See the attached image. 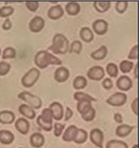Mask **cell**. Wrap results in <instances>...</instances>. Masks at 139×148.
Returning <instances> with one entry per match:
<instances>
[{
    "instance_id": "31",
    "label": "cell",
    "mask_w": 139,
    "mask_h": 148,
    "mask_svg": "<svg viewBox=\"0 0 139 148\" xmlns=\"http://www.w3.org/2000/svg\"><path fill=\"white\" fill-rule=\"evenodd\" d=\"M74 99L77 101H82V100H89L91 102H96L97 99L92 97L91 95L86 94L84 92H81V91H77L74 94Z\"/></svg>"
},
{
    "instance_id": "37",
    "label": "cell",
    "mask_w": 139,
    "mask_h": 148,
    "mask_svg": "<svg viewBox=\"0 0 139 148\" xmlns=\"http://www.w3.org/2000/svg\"><path fill=\"white\" fill-rule=\"evenodd\" d=\"M11 66L5 61L0 62V76H5L8 75L10 71Z\"/></svg>"
},
{
    "instance_id": "18",
    "label": "cell",
    "mask_w": 139,
    "mask_h": 148,
    "mask_svg": "<svg viewBox=\"0 0 139 148\" xmlns=\"http://www.w3.org/2000/svg\"><path fill=\"white\" fill-rule=\"evenodd\" d=\"M18 112L28 119H34L36 116V113L34 109L27 104H21L18 107Z\"/></svg>"
},
{
    "instance_id": "1",
    "label": "cell",
    "mask_w": 139,
    "mask_h": 148,
    "mask_svg": "<svg viewBox=\"0 0 139 148\" xmlns=\"http://www.w3.org/2000/svg\"><path fill=\"white\" fill-rule=\"evenodd\" d=\"M34 63L39 69H44L50 65H61L63 61L50 52L45 50H40L36 54L34 57Z\"/></svg>"
},
{
    "instance_id": "43",
    "label": "cell",
    "mask_w": 139,
    "mask_h": 148,
    "mask_svg": "<svg viewBox=\"0 0 139 148\" xmlns=\"http://www.w3.org/2000/svg\"><path fill=\"white\" fill-rule=\"evenodd\" d=\"M73 114H74V113H73L72 110H71L69 107H67L66 110V114H65L64 120L66 121V122L69 120V119L73 116Z\"/></svg>"
},
{
    "instance_id": "22",
    "label": "cell",
    "mask_w": 139,
    "mask_h": 148,
    "mask_svg": "<svg viewBox=\"0 0 139 148\" xmlns=\"http://www.w3.org/2000/svg\"><path fill=\"white\" fill-rule=\"evenodd\" d=\"M79 37H80L81 40H83L84 42L90 43L94 40V36L91 28L84 27L81 28L80 31H79Z\"/></svg>"
},
{
    "instance_id": "29",
    "label": "cell",
    "mask_w": 139,
    "mask_h": 148,
    "mask_svg": "<svg viewBox=\"0 0 139 148\" xmlns=\"http://www.w3.org/2000/svg\"><path fill=\"white\" fill-rule=\"evenodd\" d=\"M134 68V64L132 61L127 60H124L120 63L119 69L123 74L129 73Z\"/></svg>"
},
{
    "instance_id": "15",
    "label": "cell",
    "mask_w": 139,
    "mask_h": 148,
    "mask_svg": "<svg viewBox=\"0 0 139 148\" xmlns=\"http://www.w3.org/2000/svg\"><path fill=\"white\" fill-rule=\"evenodd\" d=\"M64 15V10L60 5H56L52 6V8L49 9L47 16L50 19L58 20L60 19Z\"/></svg>"
},
{
    "instance_id": "30",
    "label": "cell",
    "mask_w": 139,
    "mask_h": 148,
    "mask_svg": "<svg viewBox=\"0 0 139 148\" xmlns=\"http://www.w3.org/2000/svg\"><path fill=\"white\" fill-rule=\"evenodd\" d=\"M106 148H129V147L124 141L112 139L107 142Z\"/></svg>"
},
{
    "instance_id": "32",
    "label": "cell",
    "mask_w": 139,
    "mask_h": 148,
    "mask_svg": "<svg viewBox=\"0 0 139 148\" xmlns=\"http://www.w3.org/2000/svg\"><path fill=\"white\" fill-rule=\"evenodd\" d=\"M106 72L110 77L116 78L118 75V66L113 63H110L106 66Z\"/></svg>"
},
{
    "instance_id": "14",
    "label": "cell",
    "mask_w": 139,
    "mask_h": 148,
    "mask_svg": "<svg viewBox=\"0 0 139 148\" xmlns=\"http://www.w3.org/2000/svg\"><path fill=\"white\" fill-rule=\"evenodd\" d=\"M29 127H30V125L25 118H18L15 122V127L22 135H26L28 134Z\"/></svg>"
},
{
    "instance_id": "6",
    "label": "cell",
    "mask_w": 139,
    "mask_h": 148,
    "mask_svg": "<svg viewBox=\"0 0 139 148\" xmlns=\"http://www.w3.org/2000/svg\"><path fill=\"white\" fill-rule=\"evenodd\" d=\"M127 99V96L125 93L116 92L107 99L106 103L111 106L120 107L126 103Z\"/></svg>"
},
{
    "instance_id": "25",
    "label": "cell",
    "mask_w": 139,
    "mask_h": 148,
    "mask_svg": "<svg viewBox=\"0 0 139 148\" xmlns=\"http://www.w3.org/2000/svg\"><path fill=\"white\" fill-rule=\"evenodd\" d=\"M108 55V48L106 46H101L97 50L91 53V57L95 60H102L105 58Z\"/></svg>"
},
{
    "instance_id": "41",
    "label": "cell",
    "mask_w": 139,
    "mask_h": 148,
    "mask_svg": "<svg viewBox=\"0 0 139 148\" xmlns=\"http://www.w3.org/2000/svg\"><path fill=\"white\" fill-rule=\"evenodd\" d=\"M127 58L129 60H137L138 59V45H135L128 54Z\"/></svg>"
},
{
    "instance_id": "48",
    "label": "cell",
    "mask_w": 139,
    "mask_h": 148,
    "mask_svg": "<svg viewBox=\"0 0 139 148\" xmlns=\"http://www.w3.org/2000/svg\"><path fill=\"white\" fill-rule=\"evenodd\" d=\"M132 148H138V145H135Z\"/></svg>"
},
{
    "instance_id": "36",
    "label": "cell",
    "mask_w": 139,
    "mask_h": 148,
    "mask_svg": "<svg viewBox=\"0 0 139 148\" xmlns=\"http://www.w3.org/2000/svg\"><path fill=\"white\" fill-rule=\"evenodd\" d=\"M128 8V2L126 1H118L116 2V10L117 13L122 14L127 10Z\"/></svg>"
},
{
    "instance_id": "12",
    "label": "cell",
    "mask_w": 139,
    "mask_h": 148,
    "mask_svg": "<svg viewBox=\"0 0 139 148\" xmlns=\"http://www.w3.org/2000/svg\"><path fill=\"white\" fill-rule=\"evenodd\" d=\"M70 76V72L65 66H60L55 71L54 78L58 83H64L66 81Z\"/></svg>"
},
{
    "instance_id": "47",
    "label": "cell",
    "mask_w": 139,
    "mask_h": 148,
    "mask_svg": "<svg viewBox=\"0 0 139 148\" xmlns=\"http://www.w3.org/2000/svg\"><path fill=\"white\" fill-rule=\"evenodd\" d=\"M134 69V72H133V74H134L135 78L137 79L138 78V73H137V72H138V64H136V65L135 66L134 69Z\"/></svg>"
},
{
    "instance_id": "24",
    "label": "cell",
    "mask_w": 139,
    "mask_h": 148,
    "mask_svg": "<svg viewBox=\"0 0 139 148\" xmlns=\"http://www.w3.org/2000/svg\"><path fill=\"white\" fill-rule=\"evenodd\" d=\"M65 9L68 15L71 16H75L80 12V5L76 2H69L66 5Z\"/></svg>"
},
{
    "instance_id": "9",
    "label": "cell",
    "mask_w": 139,
    "mask_h": 148,
    "mask_svg": "<svg viewBox=\"0 0 139 148\" xmlns=\"http://www.w3.org/2000/svg\"><path fill=\"white\" fill-rule=\"evenodd\" d=\"M45 26V21L42 17L36 16L32 18L29 23V29L32 33H37L40 32Z\"/></svg>"
},
{
    "instance_id": "34",
    "label": "cell",
    "mask_w": 139,
    "mask_h": 148,
    "mask_svg": "<svg viewBox=\"0 0 139 148\" xmlns=\"http://www.w3.org/2000/svg\"><path fill=\"white\" fill-rule=\"evenodd\" d=\"M16 56V51L13 47H7L3 50L2 54V58L3 60L6 59H13L15 58Z\"/></svg>"
},
{
    "instance_id": "45",
    "label": "cell",
    "mask_w": 139,
    "mask_h": 148,
    "mask_svg": "<svg viewBox=\"0 0 139 148\" xmlns=\"http://www.w3.org/2000/svg\"><path fill=\"white\" fill-rule=\"evenodd\" d=\"M131 108L133 112L136 115H138V98H135L134 100L132 102Z\"/></svg>"
},
{
    "instance_id": "11",
    "label": "cell",
    "mask_w": 139,
    "mask_h": 148,
    "mask_svg": "<svg viewBox=\"0 0 139 148\" xmlns=\"http://www.w3.org/2000/svg\"><path fill=\"white\" fill-rule=\"evenodd\" d=\"M133 81L131 78L127 75H122L116 81V87L122 91H128L133 87Z\"/></svg>"
},
{
    "instance_id": "26",
    "label": "cell",
    "mask_w": 139,
    "mask_h": 148,
    "mask_svg": "<svg viewBox=\"0 0 139 148\" xmlns=\"http://www.w3.org/2000/svg\"><path fill=\"white\" fill-rule=\"evenodd\" d=\"M111 6V2L108 1H104V2H94V7L95 10L98 13H103L107 12Z\"/></svg>"
},
{
    "instance_id": "19",
    "label": "cell",
    "mask_w": 139,
    "mask_h": 148,
    "mask_svg": "<svg viewBox=\"0 0 139 148\" xmlns=\"http://www.w3.org/2000/svg\"><path fill=\"white\" fill-rule=\"evenodd\" d=\"M15 139L14 134L8 130H0V143L2 145H8L13 142Z\"/></svg>"
},
{
    "instance_id": "17",
    "label": "cell",
    "mask_w": 139,
    "mask_h": 148,
    "mask_svg": "<svg viewBox=\"0 0 139 148\" xmlns=\"http://www.w3.org/2000/svg\"><path fill=\"white\" fill-rule=\"evenodd\" d=\"M78 129L79 128L75 125L68 126V128L66 129L63 134V136H62L63 141L67 142H74L77 134Z\"/></svg>"
},
{
    "instance_id": "5",
    "label": "cell",
    "mask_w": 139,
    "mask_h": 148,
    "mask_svg": "<svg viewBox=\"0 0 139 148\" xmlns=\"http://www.w3.org/2000/svg\"><path fill=\"white\" fill-rule=\"evenodd\" d=\"M18 97L21 100L26 102L28 106L33 109H39L42 106V100L40 98L28 91H22L19 93Z\"/></svg>"
},
{
    "instance_id": "2",
    "label": "cell",
    "mask_w": 139,
    "mask_h": 148,
    "mask_svg": "<svg viewBox=\"0 0 139 148\" xmlns=\"http://www.w3.org/2000/svg\"><path fill=\"white\" fill-rule=\"evenodd\" d=\"M48 49L56 55H64L68 52L69 41L64 35L57 33L53 37L52 45Z\"/></svg>"
},
{
    "instance_id": "10",
    "label": "cell",
    "mask_w": 139,
    "mask_h": 148,
    "mask_svg": "<svg viewBox=\"0 0 139 148\" xmlns=\"http://www.w3.org/2000/svg\"><path fill=\"white\" fill-rule=\"evenodd\" d=\"M92 28L96 34L102 36L108 30V23L104 19H97L93 23Z\"/></svg>"
},
{
    "instance_id": "20",
    "label": "cell",
    "mask_w": 139,
    "mask_h": 148,
    "mask_svg": "<svg viewBox=\"0 0 139 148\" xmlns=\"http://www.w3.org/2000/svg\"><path fill=\"white\" fill-rule=\"evenodd\" d=\"M15 114L13 111H0V123L4 125H9L12 124L15 121Z\"/></svg>"
},
{
    "instance_id": "46",
    "label": "cell",
    "mask_w": 139,
    "mask_h": 148,
    "mask_svg": "<svg viewBox=\"0 0 139 148\" xmlns=\"http://www.w3.org/2000/svg\"><path fill=\"white\" fill-rule=\"evenodd\" d=\"M114 120L117 122V123L121 124L123 122V118H122V116L119 114V113H116L114 114Z\"/></svg>"
},
{
    "instance_id": "4",
    "label": "cell",
    "mask_w": 139,
    "mask_h": 148,
    "mask_svg": "<svg viewBox=\"0 0 139 148\" xmlns=\"http://www.w3.org/2000/svg\"><path fill=\"white\" fill-rule=\"evenodd\" d=\"M40 71L36 67H32L21 78V84L25 88H31L36 83L40 77Z\"/></svg>"
},
{
    "instance_id": "44",
    "label": "cell",
    "mask_w": 139,
    "mask_h": 148,
    "mask_svg": "<svg viewBox=\"0 0 139 148\" xmlns=\"http://www.w3.org/2000/svg\"><path fill=\"white\" fill-rule=\"evenodd\" d=\"M12 27V22L9 18H6L2 25V29L5 30H9Z\"/></svg>"
},
{
    "instance_id": "23",
    "label": "cell",
    "mask_w": 139,
    "mask_h": 148,
    "mask_svg": "<svg viewBox=\"0 0 139 148\" xmlns=\"http://www.w3.org/2000/svg\"><path fill=\"white\" fill-rule=\"evenodd\" d=\"M93 108L91 102L89 100H82L79 101L77 105V111L81 114V116L87 114L89 111Z\"/></svg>"
},
{
    "instance_id": "7",
    "label": "cell",
    "mask_w": 139,
    "mask_h": 148,
    "mask_svg": "<svg viewBox=\"0 0 139 148\" xmlns=\"http://www.w3.org/2000/svg\"><path fill=\"white\" fill-rule=\"evenodd\" d=\"M105 75V69L101 66H94L88 69L87 77L90 80L94 81H100Z\"/></svg>"
},
{
    "instance_id": "21",
    "label": "cell",
    "mask_w": 139,
    "mask_h": 148,
    "mask_svg": "<svg viewBox=\"0 0 139 148\" xmlns=\"http://www.w3.org/2000/svg\"><path fill=\"white\" fill-rule=\"evenodd\" d=\"M133 129H134L133 126L126 125V124H121L120 125L117 127L116 130V134L117 136L124 138V137L127 136L133 131Z\"/></svg>"
},
{
    "instance_id": "8",
    "label": "cell",
    "mask_w": 139,
    "mask_h": 148,
    "mask_svg": "<svg viewBox=\"0 0 139 148\" xmlns=\"http://www.w3.org/2000/svg\"><path fill=\"white\" fill-rule=\"evenodd\" d=\"M90 140L95 146L99 148H103L104 134L99 128H94L90 132Z\"/></svg>"
},
{
    "instance_id": "38",
    "label": "cell",
    "mask_w": 139,
    "mask_h": 148,
    "mask_svg": "<svg viewBox=\"0 0 139 148\" xmlns=\"http://www.w3.org/2000/svg\"><path fill=\"white\" fill-rule=\"evenodd\" d=\"M65 127H66V125L64 124L55 122V125H54V135L56 137L60 136L63 134Z\"/></svg>"
},
{
    "instance_id": "16",
    "label": "cell",
    "mask_w": 139,
    "mask_h": 148,
    "mask_svg": "<svg viewBox=\"0 0 139 148\" xmlns=\"http://www.w3.org/2000/svg\"><path fill=\"white\" fill-rule=\"evenodd\" d=\"M29 143L32 147L40 148L45 143V138L40 133H34L29 137Z\"/></svg>"
},
{
    "instance_id": "28",
    "label": "cell",
    "mask_w": 139,
    "mask_h": 148,
    "mask_svg": "<svg viewBox=\"0 0 139 148\" xmlns=\"http://www.w3.org/2000/svg\"><path fill=\"white\" fill-rule=\"evenodd\" d=\"M88 138V133L86 130L83 129L79 128L78 129L77 134L76 137H75L74 142L77 145H82L85 143L87 141Z\"/></svg>"
},
{
    "instance_id": "40",
    "label": "cell",
    "mask_w": 139,
    "mask_h": 148,
    "mask_svg": "<svg viewBox=\"0 0 139 148\" xmlns=\"http://www.w3.org/2000/svg\"><path fill=\"white\" fill-rule=\"evenodd\" d=\"M95 116H96V110L93 108L91 111H89L87 114L82 116V118H83V120L86 121V122H91V121L94 120Z\"/></svg>"
},
{
    "instance_id": "50",
    "label": "cell",
    "mask_w": 139,
    "mask_h": 148,
    "mask_svg": "<svg viewBox=\"0 0 139 148\" xmlns=\"http://www.w3.org/2000/svg\"><path fill=\"white\" fill-rule=\"evenodd\" d=\"M19 148H21V147H19Z\"/></svg>"
},
{
    "instance_id": "27",
    "label": "cell",
    "mask_w": 139,
    "mask_h": 148,
    "mask_svg": "<svg viewBox=\"0 0 139 148\" xmlns=\"http://www.w3.org/2000/svg\"><path fill=\"white\" fill-rule=\"evenodd\" d=\"M88 84V81L84 76H77L73 81V87L76 90L83 89L85 87H86Z\"/></svg>"
},
{
    "instance_id": "33",
    "label": "cell",
    "mask_w": 139,
    "mask_h": 148,
    "mask_svg": "<svg viewBox=\"0 0 139 148\" xmlns=\"http://www.w3.org/2000/svg\"><path fill=\"white\" fill-rule=\"evenodd\" d=\"M83 49V44L78 40L76 41H74L71 44V45H69V49H68V52L70 53H75V54H80L81 51Z\"/></svg>"
},
{
    "instance_id": "39",
    "label": "cell",
    "mask_w": 139,
    "mask_h": 148,
    "mask_svg": "<svg viewBox=\"0 0 139 148\" xmlns=\"http://www.w3.org/2000/svg\"><path fill=\"white\" fill-rule=\"evenodd\" d=\"M27 8L31 12H36L39 8V2L37 1H27L25 2Z\"/></svg>"
},
{
    "instance_id": "13",
    "label": "cell",
    "mask_w": 139,
    "mask_h": 148,
    "mask_svg": "<svg viewBox=\"0 0 139 148\" xmlns=\"http://www.w3.org/2000/svg\"><path fill=\"white\" fill-rule=\"evenodd\" d=\"M49 108L50 109L52 114V117L56 121L61 120L63 117V107L58 102H54L49 106Z\"/></svg>"
},
{
    "instance_id": "49",
    "label": "cell",
    "mask_w": 139,
    "mask_h": 148,
    "mask_svg": "<svg viewBox=\"0 0 139 148\" xmlns=\"http://www.w3.org/2000/svg\"><path fill=\"white\" fill-rule=\"evenodd\" d=\"M2 55V50H1V48H0V56Z\"/></svg>"
},
{
    "instance_id": "42",
    "label": "cell",
    "mask_w": 139,
    "mask_h": 148,
    "mask_svg": "<svg viewBox=\"0 0 139 148\" xmlns=\"http://www.w3.org/2000/svg\"><path fill=\"white\" fill-rule=\"evenodd\" d=\"M102 86L104 87V88L106 90H110L113 88V83L112 81V80L109 77L108 78H105V80L102 81Z\"/></svg>"
},
{
    "instance_id": "3",
    "label": "cell",
    "mask_w": 139,
    "mask_h": 148,
    "mask_svg": "<svg viewBox=\"0 0 139 148\" xmlns=\"http://www.w3.org/2000/svg\"><path fill=\"white\" fill-rule=\"evenodd\" d=\"M36 122L38 125L44 131H51L53 128V126H52L53 117H52L50 109L49 108H44L41 114L36 119Z\"/></svg>"
},
{
    "instance_id": "35",
    "label": "cell",
    "mask_w": 139,
    "mask_h": 148,
    "mask_svg": "<svg viewBox=\"0 0 139 148\" xmlns=\"http://www.w3.org/2000/svg\"><path fill=\"white\" fill-rule=\"evenodd\" d=\"M14 13V8L12 6H3L0 8V17L7 18L10 16Z\"/></svg>"
}]
</instances>
